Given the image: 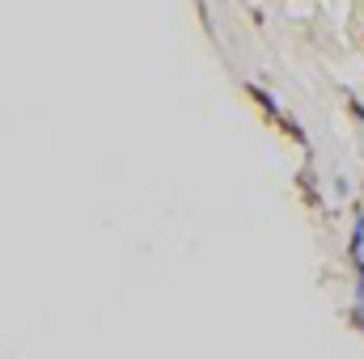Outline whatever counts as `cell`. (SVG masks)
<instances>
[{
	"label": "cell",
	"mask_w": 364,
	"mask_h": 359,
	"mask_svg": "<svg viewBox=\"0 0 364 359\" xmlns=\"http://www.w3.org/2000/svg\"><path fill=\"white\" fill-rule=\"evenodd\" d=\"M360 250H364V211H360V203H356V228H352L348 254H352V258H360Z\"/></svg>",
	"instance_id": "2"
},
{
	"label": "cell",
	"mask_w": 364,
	"mask_h": 359,
	"mask_svg": "<svg viewBox=\"0 0 364 359\" xmlns=\"http://www.w3.org/2000/svg\"><path fill=\"white\" fill-rule=\"evenodd\" d=\"M348 321H352V326H356V330L364 334V300L356 304V309H352V313H348Z\"/></svg>",
	"instance_id": "4"
},
{
	"label": "cell",
	"mask_w": 364,
	"mask_h": 359,
	"mask_svg": "<svg viewBox=\"0 0 364 359\" xmlns=\"http://www.w3.org/2000/svg\"><path fill=\"white\" fill-rule=\"evenodd\" d=\"M279 131H284V136H288L292 144L309 148V140H305V131H301V123H296V118H288V114H284V118H279Z\"/></svg>",
	"instance_id": "3"
},
{
	"label": "cell",
	"mask_w": 364,
	"mask_h": 359,
	"mask_svg": "<svg viewBox=\"0 0 364 359\" xmlns=\"http://www.w3.org/2000/svg\"><path fill=\"white\" fill-rule=\"evenodd\" d=\"M348 114H352L356 123H364V106H360V101H356V97H348Z\"/></svg>",
	"instance_id": "5"
},
{
	"label": "cell",
	"mask_w": 364,
	"mask_h": 359,
	"mask_svg": "<svg viewBox=\"0 0 364 359\" xmlns=\"http://www.w3.org/2000/svg\"><path fill=\"white\" fill-rule=\"evenodd\" d=\"M246 93H250V101H255V106H259V110H263V114H267L272 123H279V118H284L279 101H275V97H272L267 89H259V85H246Z\"/></svg>",
	"instance_id": "1"
}]
</instances>
